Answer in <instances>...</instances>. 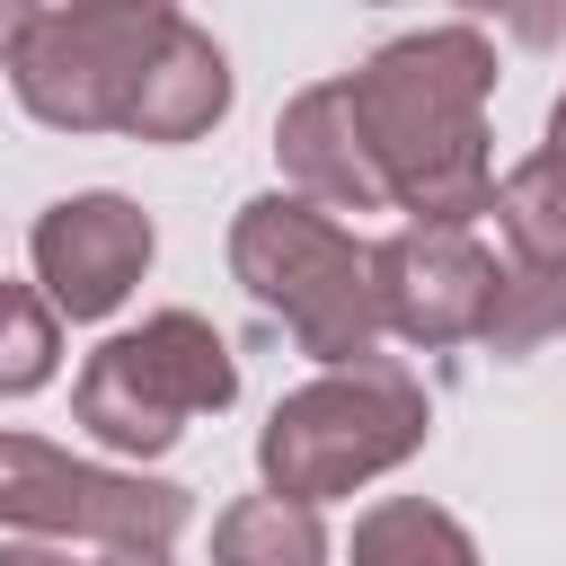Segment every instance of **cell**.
<instances>
[{
  "mask_svg": "<svg viewBox=\"0 0 566 566\" xmlns=\"http://www.w3.org/2000/svg\"><path fill=\"white\" fill-rule=\"evenodd\" d=\"M424 433H433L424 380L389 354H363V363H336L310 389L274 398V416L256 433V469H265V495L327 504V495H354L363 478L416 460Z\"/></svg>",
  "mask_w": 566,
  "mask_h": 566,
  "instance_id": "3957f363",
  "label": "cell"
},
{
  "mask_svg": "<svg viewBox=\"0 0 566 566\" xmlns=\"http://www.w3.org/2000/svg\"><path fill=\"white\" fill-rule=\"evenodd\" d=\"M97 566H168V548H106Z\"/></svg>",
  "mask_w": 566,
  "mask_h": 566,
  "instance_id": "d6986e66",
  "label": "cell"
},
{
  "mask_svg": "<svg viewBox=\"0 0 566 566\" xmlns=\"http://www.w3.org/2000/svg\"><path fill=\"white\" fill-rule=\"evenodd\" d=\"M27 248H35V283L62 318H106V310H124V292L142 283L159 239H150V212L124 195H62L35 212Z\"/></svg>",
  "mask_w": 566,
  "mask_h": 566,
  "instance_id": "ba28073f",
  "label": "cell"
},
{
  "mask_svg": "<svg viewBox=\"0 0 566 566\" xmlns=\"http://www.w3.org/2000/svg\"><path fill=\"white\" fill-rule=\"evenodd\" d=\"M354 124L380 159V186L398 212L433 230H469L495 195L486 168V97H495V53L478 27H424L380 44L354 80Z\"/></svg>",
  "mask_w": 566,
  "mask_h": 566,
  "instance_id": "6da1fadb",
  "label": "cell"
},
{
  "mask_svg": "<svg viewBox=\"0 0 566 566\" xmlns=\"http://www.w3.org/2000/svg\"><path fill=\"white\" fill-rule=\"evenodd\" d=\"M62 363V310L35 283H0V398L44 389Z\"/></svg>",
  "mask_w": 566,
  "mask_h": 566,
  "instance_id": "9a60e30c",
  "label": "cell"
},
{
  "mask_svg": "<svg viewBox=\"0 0 566 566\" xmlns=\"http://www.w3.org/2000/svg\"><path fill=\"white\" fill-rule=\"evenodd\" d=\"M548 150H557V159H566V97H557V106H548Z\"/></svg>",
  "mask_w": 566,
  "mask_h": 566,
  "instance_id": "ffe728a7",
  "label": "cell"
},
{
  "mask_svg": "<svg viewBox=\"0 0 566 566\" xmlns=\"http://www.w3.org/2000/svg\"><path fill=\"white\" fill-rule=\"evenodd\" d=\"M469 18H495L522 53H557L566 44V0H460Z\"/></svg>",
  "mask_w": 566,
  "mask_h": 566,
  "instance_id": "2e32d148",
  "label": "cell"
},
{
  "mask_svg": "<svg viewBox=\"0 0 566 566\" xmlns=\"http://www.w3.org/2000/svg\"><path fill=\"white\" fill-rule=\"evenodd\" d=\"M212 566H327V522L292 495H239L212 522Z\"/></svg>",
  "mask_w": 566,
  "mask_h": 566,
  "instance_id": "8fae6325",
  "label": "cell"
},
{
  "mask_svg": "<svg viewBox=\"0 0 566 566\" xmlns=\"http://www.w3.org/2000/svg\"><path fill=\"white\" fill-rule=\"evenodd\" d=\"M274 159H283L292 195L318 203V212H389V186H380V159H371V142H363V124H354L345 80H318V88H301V97L283 106Z\"/></svg>",
  "mask_w": 566,
  "mask_h": 566,
  "instance_id": "9c48e42d",
  "label": "cell"
},
{
  "mask_svg": "<svg viewBox=\"0 0 566 566\" xmlns=\"http://www.w3.org/2000/svg\"><path fill=\"white\" fill-rule=\"evenodd\" d=\"M486 212L504 221L513 256H531V265H566V159H557V150H531L522 168H504L495 195H486Z\"/></svg>",
  "mask_w": 566,
  "mask_h": 566,
  "instance_id": "4fadbf2b",
  "label": "cell"
},
{
  "mask_svg": "<svg viewBox=\"0 0 566 566\" xmlns=\"http://www.w3.org/2000/svg\"><path fill=\"white\" fill-rule=\"evenodd\" d=\"M27 18H35V0H0V62H9V44L27 35Z\"/></svg>",
  "mask_w": 566,
  "mask_h": 566,
  "instance_id": "e0dca14e",
  "label": "cell"
},
{
  "mask_svg": "<svg viewBox=\"0 0 566 566\" xmlns=\"http://www.w3.org/2000/svg\"><path fill=\"white\" fill-rule=\"evenodd\" d=\"M239 398V354L221 345L212 318L195 310H159L124 336H106L71 389V416L133 460H159L195 416H221Z\"/></svg>",
  "mask_w": 566,
  "mask_h": 566,
  "instance_id": "277c9868",
  "label": "cell"
},
{
  "mask_svg": "<svg viewBox=\"0 0 566 566\" xmlns=\"http://www.w3.org/2000/svg\"><path fill=\"white\" fill-rule=\"evenodd\" d=\"M548 336H566V265L513 256V265L495 274V310H486L478 345H495V363H531Z\"/></svg>",
  "mask_w": 566,
  "mask_h": 566,
  "instance_id": "5bb4252c",
  "label": "cell"
},
{
  "mask_svg": "<svg viewBox=\"0 0 566 566\" xmlns=\"http://www.w3.org/2000/svg\"><path fill=\"white\" fill-rule=\"evenodd\" d=\"M354 566H478V539L442 513V504H424V495H389V504H371L363 522H354V548H345Z\"/></svg>",
  "mask_w": 566,
  "mask_h": 566,
  "instance_id": "7c38bea8",
  "label": "cell"
},
{
  "mask_svg": "<svg viewBox=\"0 0 566 566\" xmlns=\"http://www.w3.org/2000/svg\"><path fill=\"white\" fill-rule=\"evenodd\" d=\"M0 522L44 539H106V548H168L195 522V495L142 469L71 460L35 433H0Z\"/></svg>",
  "mask_w": 566,
  "mask_h": 566,
  "instance_id": "8992f818",
  "label": "cell"
},
{
  "mask_svg": "<svg viewBox=\"0 0 566 566\" xmlns=\"http://www.w3.org/2000/svg\"><path fill=\"white\" fill-rule=\"evenodd\" d=\"M230 274L327 371L380 354V336H389L380 327V292H371V248L354 230H336L318 203H301V195L239 203V221H230Z\"/></svg>",
  "mask_w": 566,
  "mask_h": 566,
  "instance_id": "7a4b0ae2",
  "label": "cell"
},
{
  "mask_svg": "<svg viewBox=\"0 0 566 566\" xmlns=\"http://www.w3.org/2000/svg\"><path fill=\"white\" fill-rule=\"evenodd\" d=\"M495 274H504V265H495V248H486L478 230H433V221H416V230H398V239L371 248L380 327L407 336V345H424V354L469 345V336L486 327Z\"/></svg>",
  "mask_w": 566,
  "mask_h": 566,
  "instance_id": "52a82bcc",
  "label": "cell"
},
{
  "mask_svg": "<svg viewBox=\"0 0 566 566\" xmlns=\"http://www.w3.org/2000/svg\"><path fill=\"white\" fill-rule=\"evenodd\" d=\"M0 566H71V548H0Z\"/></svg>",
  "mask_w": 566,
  "mask_h": 566,
  "instance_id": "ac0fdd59",
  "label": "cell"
},
{
  "mask_svg": "<svg viewBox=\"0 0 566 566\" xmlns=\"http://www.w3.org/2000/svg\"><path fill=\"white\" fill-rule=\"evenodd\" d=\"M177 0H62L9 44V88L53 133H124V106L168 44Z\"/></svg>",
  "mask_w": 566,
  "mask_h": 566,
  "instance_id": "5b68a950",
  "label": "cell"
},
{
  "mask_svg": "<svg viewBox=\"0 0 566 566\" xmlns=\"http://www.w3.org/2000/svg\"><path fill=\"white\" fill-rule=\"evenodd\" d=\"M230 115V53L203 35V27H168V44L150 53L133 106H124V133L133 142H195Z\"/></svg>",
  "mask_w": 566,
  "mask_h": 566,
  "instance_id": "30bf717a",
  "label": "cell"
}]
</instances>
